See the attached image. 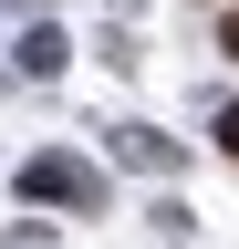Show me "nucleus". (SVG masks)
Wrapping results in <instances>:
<instances>
[{"instance_id": "f257e3e1", "label": "nucleus", "mask_w": 239, "mask_h": 249, "mask_svg": "<svg viewBox=\"0 0 239 249\" xmlns=\"http://www.w3.org/2000/svg\"><path fill=\"white\" fill-rule=\"evenodd\" d=\"M219 145H229V156H239V104H229V114H219Z\"/></svg>"}, {"instance_id": "f03ea898", "label": "nucleus", "mask_w": 239, "mask_h": 249, "mask_svg": "<svg viewBox=\"0 0 239 249\" xmlns=\"http://www.w3.org/2000/svg\"><path fill=\"white\" fill-rule=\"evenodd\" d=\"M219 52H229V62H239V11H229V21H219Z\"/></svg>"}]
</instances>
